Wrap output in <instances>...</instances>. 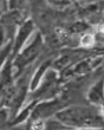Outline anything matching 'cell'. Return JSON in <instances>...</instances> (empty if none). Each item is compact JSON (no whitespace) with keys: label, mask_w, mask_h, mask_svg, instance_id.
<instances>
[{"label":"cell","mask_w":104,"mask_h":130,"mask_svg":"<svg viewBox=\"0 0 104 130\" xmlns=\"http://www.w3.org/2000/svg\"><path fill=\"white\" fill-rule=\"evenodd\" d=\"M60 122L72 127L82 128H101L104 125V121L95 110L83 106H73L57 113Z\"/></svg>","instance_id":"6da1fadb"},{"label":"cell","mask_w":104,"mask_h":130,"mask_svg":"<svg viewBox=\"0 0 104 130\" xmlns=\"http://www.w3.org/2000/svg\"><path fill=\"white\" fill-rule=\"evenodd\" d=\"M42 47V40H40V37H37L34 39V41L27 48H25L23 53H21L17 59V65L18 66H24V65L28 64L32 59H34L38 55L39 50Z\"/></svg>","instance_id":"7a4b0ae2"},{"label":"cell","mask_w":104,"mask_h":130,"mask_svg":"<svg viewBox=\"0 0 104 130\" xmlns=\"http://www.w3.org/2000/svg\"><path fill=\"white\" fill-rule=\"evenodd\" d=\"M62 108V104L59 102H49V103H43L38 105L34 109V116L36 117H46L50 116L51 113L56 112L57 110Z\"/></svg>","instance_id":"3957f363"},{"label":"cell","mask_w":104,"mask_h":130,"mask_svg":"<svg viewBox=\"0 0 104 130\" xmlns=\"http://www.w3.org/2000/svg\"><path fill=\"white\" fill-rule=\"evenodd\" d=\"M31 30H32V23H31V21L26 23V24L21 27L20 32H19V36H18L17 43H15V45H14V52H17V50H19V48H20V46L23 45V43L25 41V39H26V38H27V36L30 34Z\"/></svg>","instance_id":"277c9868"},{"label":"cell","mask_w":104,"mask_h":130,"mask_svg":"<svg viewBox=\"0 0 104 130\" xmlns=\"http://www.w3.org/2000/svg\"><path fill=\"white\" fill-rule=\"evenodd\" d=\"M102 84L103 83H99L97 86H95L92 91L90 92V99L95 101V102H98V101H102L103 99V92H102Z\"/></svg>","instance_id":"5b68a950"},{"label":"cell","mask_w":104,"mask_h":130,"mask_svg":"<svg viewBox=\"0 0 104 130\" xmlns=\"http://www.w3.org/2000/svg\"><path fill=\"white\" fill-rule=\"evenodd\" d=\"M64 127L62 124H59L58 122H55V121H50L49 123L46 124V130H63Z\"/></svg>","instance_id":"8992f818"},{"label":"cell","mask_w":104,"mask_h":130,"mask_svg":"<svg viewBox=\"0 0 104 130\" xmlns=\"http://www.w3.org/2000/svg\"><path fill=\"white\" fill-rule=\"evenodd\" d=\"M44 128H45V124L42 121H37L32 125V130H44Z\"/></svg>","instance_id":"52a82bcc"},{"label":"cell","mask_w":104,"mask_h":130,"mask_svg":"<svg viewBox=\"0 0 104 130\" xmlns=\"http://www.w3.org/2000/svg\"><path fill=\"white\" fill-rule=\"evenodd\" d=\"M94 43V38L91 37V36H85L83 38V44L84 45H91Z\"/></svg>","instance_id":"ba28073f"}]
</instances>
